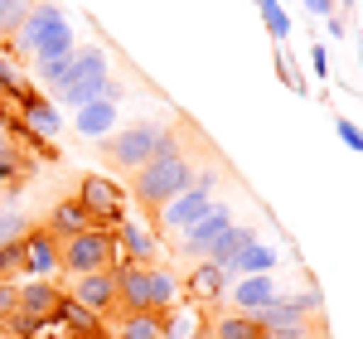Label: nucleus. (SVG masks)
I'll return each instance as SVG.
<instances>
[{
  "mask_svg": "<svg viewBox=\"0 0 363 339\" xmlns=\"http://www.w3.org/2000/svg\"><path fill=\"white\" fill-rule=\"evenodd\" d=\"M116 277V306L121 311H169L179 296H184V286L179 277L169 272V267H140V262H116L112 267Z\"/></svg>",
  "mask_w": 363,
  "mask_h": 339,
  "instance_id": "f257e3e1",
  "label": "nucleus"
},
{
  "mask_svg": "<svg viewBox=\"0 0 363 339\" xmlns=\"http://www.w3.org/2000/svg\"><path fill=\"white\" fill-rule=\"evenodd\" d=\"M257 339H286V335H257Z\"/></svg>",
  "mask_w": 363,
  "mask_h": 339,
  "instance_id": "e433bc0d",
  "label": "nucleus"
},
{
  "mask_svg": "<svg viewBox=\"0 0 363 339\" xmlns=\"http://www.w3.org/2000/svg\"><path fill=\"white\" fill-rule=\"evenodd\" d=\"M203 306L199 301H174L169 311H160V339H203Z\"/></svg>",
  "mask_w": 363,
  "mask_h": 339,
  "instance_id": "2eb2a0df",
  "label": "nucleus"
},
{
  "mask_svg": "<svg viewBox=\"0 0 363 339\" xmlns=\"http://www.w3.org/2000/svg\"><path fill=\"white\" fill-rule=\"evenodd\" d=\"M112 243H116V262H140V267H155L160 262V233L140 218H121L112 228Z\"/></svg>",
  "mask_w": 363,
  "mask_h": 339,
  "instance_id": "423d86ee",
  "label": "nucleus"
},
{
  "mask_svg": "<svg viewBox=\"0 0 363 339\" xmlns=\"http://www.w3.org/2000/svg\"><path fill=\"white\" fill-rule=\"evenodd\" d=\"M68 296L83 301L87 311H97V315L116 311V277H112V267H107V272H83V277H73Z\"/></svg>",
  "mask_w": 363,
  "mask_h": 339,
  "instance_id": "4468645a",
  "label": "nucleus"
},
{
  "mask_svg": "<svg viewBox=\"0 0 363 339\" xmlns=\"http://www.w3.org/2000/svg\"><path fill=\"white\" fill-rule=\"evenodd\" d=\"M228 296H233V311L257 315L262 306H272V301L281 296V286H277V277H272V272H257V277H233Z\"/></svg>",
  "mask_w": 363,
  "mask_h": 339,
  "instance_id": "f8f14e48",
  "label": "nucleus"
},
{
  "mask_svg": "<svg viewBox=\"0 0 363 339\" xmlns=\"http://www.w3.org/2000/svg\"><path fill=\"white\" fill-rule=\"evenodd\" d=\"M29 92H34V87L25 83L20 63H15L10 54H0V102H15V107H20V102H25Z\"/></svg>",
  "mask_w": 363,
  "mask_h": 339,
  "instance_id": "5701e85b",
  "label": "nucleus"
},
{
  "mask_svg": "<svg viewBox=\"0 0 363 339\" xmlns=\"http://www.w3.org/2000/svg\"><path fill=\"white\" fill-rule=\"evenodd\" d=\"M155 136H160V126H150V121H140V126H126V131H116L107 136V155H112L121 170H140L150 160V150H155Z\"/></svg>",
  "mask_w": 363,
  "mask_h": 339,
  "instance_id": "1a4fd4ad",
  "label": "nucleus"
},
{
  "mask_svg": "<svg viewBox=\"0 0 363 339\" xmlns=\"http://www.w3.org/2000/svg\"><path fill=\"white\" fill-rule=\"evenodd\" d=\"M257 272H277V248H262V243L242 248V257L233 262V277H257Z\"/></svg>",
  "mask_w": 363,
  "mask_h": 339,
  "instance_id": "393cba45",
  "label": "nucleus"
},
{
  "mask_svg": "<svg viewBox=\"0 0 363 339\" xmlns=\"http://www.w3.org/2000/svg\"><path fill=\"white\" fill-rule=\"evenodd\" d=\"M179 155H184V145H179V136L160 126V136H155V150H150V160H179Z\"/></svg>",
  "mask_w": 363,
  "mask_h": 339,
  "instance_id": "7c9ffc66",
  "label": "nucleus"
},
{
  "mask_svg": "<svg viewBox=\"0 0 363 339\" xmlns=\"http://www.w3.org/2000/svg\"><path fill=\"white\" fill-rule=\"evenodd\" d=\"M194 184V165L179 155V160H145L136 170V199L145 209H160L169 199L179 194V189H189Z\"/></svg>",
  "mask_w": 363,
  "mask_h": 339,
  "instance_id": "7ed1b4c3",
  "label": "nucleus"
},
{
  "mask_svg": "<svg viewBox=\"0 0 363 339\" xmlns=\"http://www.w3.org/2000/svg\"><path fill=\"white\" fill-rule=\"evenodd\" d=\"M29 174H34V155L15 150V145H10V150H0V189H5V194H15Z\"/></svg>",
  "mask_w": 363,
  "mask_h": 339,
  "instance_id": "412c9836",
  "label": "nucleus"
},
{
  "mask_svg": "<svg viewBox=\"0 0 363 339\" xmlns=\"http://www.w3.org/2000/svg\"><path fill=\"white\" fill-rule=\"evenodd\" d=\"M257 10H262L267 34H272L277 44H286V39H291V15H286V5H281V0H257Z\"/></svg>",
  "mask_w": 363,
  "mask_h": 339,
  "instance_id": "a878e982",
  "label": "nucleus"
},
{
  "mask_svg": "<svg viewBox=\"0 0 363 339\" xmlns=\"http://www.w3.org/2000/svg\"><path fill=\"white\" fill-rule=\"evenodd\" d=\"M116 339H160V311H121Z\"/></svg>",
  "mask_w": 363,
  "mask_h": 339,
  "instance_id": "4be33fe9",
  "label": "nucleus"
},
{
  "mask_svg": "<svg viewBox=\"0 0 363 339\" xmlns=\"http://www.w3.org/2000/svg\"><path fill=\"white\" fill-rule=\"evenodd\" d=\"M34 0H0V39H15V29L25 25Z\"/></svg>",
  "mask_w": 363,
  "mask_h": 339,
  "instance_id": "bb28decb",
  "label": "nucleus"
},
{
  "mask_svg": "<svg viewBox=\"0 0 363 339\" xmlns=\"http://www.w3.org/2000/svg\"><path fill=\"white\" fill-rule=\"evenodd\" d=\"M49 315H29V311H15L10 320H5V335H15V339H34L39 335V325H44Z\"/></svg>",
  "mask_w": 363,
  "mask_h": 339,
  "instance_id": "c85d7f7f",
  "label": "nucleus"
},
{
  "mask_svg": "<svg viewBox=\"0 0 363 339\" xmlns=\"http://www.w3.org/2000/svg\"><path fill=\"white\" fill-rule=\"evenodd\" d=\"M252 5H257V0H252Z\"/></svg>",
  "mask_w": 363,
  "mask_h": 339,
  "instance_id": "4c0bfd02",
  "label": "nucleus"
},
{
  "mask_svg": "<svg viewBox=\"0 0 363 339\" xmlns=\"http://www.w3.org/2000/svg\"><path fill=\"white\" fill-rule=\"evenodd\" d=\"M233 223H238V218H233V209H228V204H208V213L179 233V252L194 257V262H199V257H208V248H213Z\"/></svg>",
  "mask_w": 363,
  "mask_h": 339,
  "instance_id": "6e6552de",
  "label": "nucleus"
},
{
  "mask_svg": "<svg viewBox=\"0 0 363 339\" xmlns=\"http://www.w3.org/2000/svg\"><path fill=\"white\" fill-rule=\"evenodd\" d=\"M29 233V223L15 213V209H0V243H20Z\"/></svg>",
  "mask_w": 363,
  "mask_h": 339,
  "instance_id": "c756f323",
  "label": "nucleus"
},
{
  "mask_svg": "<svg viewBox=\"0 0 363 339\" xmlns=\"http://www.w3.org/2000/svg\"><path fill=\"white\" fill-rule=\"evenodd\" d=\"M116 102H107V97H97V102H87V107H78L73 112V121H78V136H87V141H107L116 131Z\"/></svg>",
  "mask_w": 363,
  "mask_h": 339,
  "instance_id": "f3484780",
  "label": "nucleus"
},
{
  "mask_svg": "<svg viewBox=\"0 0 363 339\" xmlns=\"http://www.w3.org/2000/svg\"><path fill=\"white\" fill-rule=\"evenodd\" d=\"M78 49V34H73V25H68V15L63 10H49V20H44V29H39V39H34V63H49V58H68Z\"/></svg>",
  "mask_w": 363,
  "mask_h": 339,
  "instance_id": "9b49d317",
  "label": "nucleus"
},
{
  "mask_svg": "<svg viewBox=\"0 0 363 339\" xmlns=\"http://www.w3.org/2000/svg\"><path fill=\"white\" fill-rule=\"evenodd\" d=\"M44 228L54 238H73V233H87V228H97V223H92V213L83 209V199L73 194V199H58L54 209H49V223Z\"/></svg>",
  "mask_w": 363,
  "mask_h": 339,
  "instance_id": "a211bd4d",
  "label": "nucleus"
},
{
  "mask_svg": "<svg viewBox=\"0 0 363 339\" xmlns=\"http://www.w3.org/2000/svg\"><path fill=\"white\" fill-rule=\"evenodd\" d=\"M184 301H199V306H213V301H223L228 286H233V277H228L223 267H213L208 257H199V267L184 277Z\"/></svg>",
  "mask_w": 363,
  "mask_h": 339,
  "instance_id": "ddd939ff",
  "label": "nucleus"
},
{
  "mask_svg": "<svg viewBox=\"0 0 363 339\" xmlns=\"http://www.w3.org/2000/svg\"><path fill=\"white\" fill-rule=\"evenodd\" d=\"M277 73L286 78V87H291V92H306V78H301V73L291 68V58L281 54V44H277Z\"/></svg>",
  "mask_w": 363,
  "mask_h": 339,
  "instance_id": "473e14b6",
  "label": "nucleus"
},
{
  "mask_svg": "<svg viewBox=\"0 0 363 339\" xmlns=\"http://www.w3.org/2000/svg\"><path fill=\"white\" fill-rule=\"evenodd\" d=\"M335 131H339V141L349 145L354 155H363V126H354L349 116H339V121H335Z\"/></svg>",
  "mask_w": 363,
  "mask_h": 339,
  "instance_id": "2f4dec72",
  "label": "nucleus"
},
{
  "mask_svg": "<svg viewBox=\"0 0 363 339\" xmlns=\"http://www.w3.org/2000/svg\"><path fill=\"white\" fill-rule=\"evenodd\" d=\"M10 145H15V141H10V131L0 126V150H10Z\"/></svg>",
  "mask_w": 363,
  "mask_h": 339,
  "instance_id": "c9c22d12",
  "label": "nucleus"
},
{
  "mask_svg": "<svg viewBox=\"0 0 363 339\" xmlns=\"http://www.w3.org/2000/svg\"><path fill=\"white\" fill-rule=\"evenodd\" d=\"M54 320L68 330L73 339H107V330H102V315L97 311H87L83 301H73L68 291L58 296V306H54Z\"/></svg>",
  "mask_w": 363,
  "mask_h": 339,
  "instance_id": "dca6fc26",
  "label": "nucleus"
},
{
  "mask_svg": "<svg viewBox=\"0 0 363 339\" xmlns=\"http://www.w3.org/2000/svg\"><path fill=\"white\" fill-rule=\"evenodd\" d=\"M20 248H25V277H58L63 272V262H58V238L49 228H29L25 238H20ZM20 277V282H25Z\"/></svg>",
  "mask_w": 363,
  "mask_h": 339,
  "instance_id": "9d476101",
  "label": "nucleus"
},
{
  "mask_svg": "<svg viewBox=\"0 0 363 339\" xmlns=\"http://www.w3.org/2000/svg\"><path fill=\"white\" fill-rule=\"evenodd\" d=\"M213 184H218V174H213V170L194 174V184H189V189H179L169 204L155 209V223L165 228V233H184L189 223H199V218L208 213V204H213Z\"/></svg>",
  "mask_w": 363,
  "mask_h": 339,
  "instance_id": "20e7f679",
  "label": "nucleus"
},
{
  "mask_svg": "<svg viewBox=\"0 0 363 339\" xmlns=\"http://www.w3.org/2000/svg\"><path fill=\"white\" fill-rule=\"evenodd\" d=\"M310 68H315L320 83L330 78V49H325V44H310Z\"/></svg>",
  "mask_w": 363,
  "mask_h": 339,
  "instance_id": "72a5a7b5",
  "label": "nucleus"
},
{
  "mask_svg": "<svg viewBox=\"0 0 363 339\" xmlns=\"http://www.w3.org/2000/svg\"><path fill=\"white\" fill-rule=\"evenodd\" d=\"M20 277H25V248L0 243V282H20Z\"/></svg>",
  "mask_w": 363,
  "mask_h": 339,
  "instance_id": "cd10ccee",
  "label": "nucleus"
},
{
  "mask_svg": "<svg viewBox=\"0 0 363 339\" xmlns=\"http://www.w3.org/2000/svg\"><path fill=\"white\" fill-rule=\"evenodd\" d=\"M78 199H83V209L92 213V223L107 228V233L126 218V194H121V184L107 179V174H87L83 184H78Z\"/></svg>",
  "mask_w": 363,
  "mask_h": 339,
  "instance_id": "39448f33",
  "label": "nucleus"
},
{
  "mask_svg": "<svg viewBox=\"0 0 363 339\" xmlns=\"http://www.w3.org/2000/svg\"><path fill=\"white\" fill-rule=\"evenodd\" d=\"M262 330H257V320L242 311H233V315H218L213 325H208V339H257Z\"/></svg>",
  "mask_w": 363,
  "mask_h": 339,
  "instance_id": "b1692460",
  "label": "nucleus"
},
{
  "mask_svg": "<svg viewBox=\"0 0 363 339\" xmlns=\"http://www.w3.org/2000/svg\"><path fill=\"white\" fill-rule=\"evenodd\" d=\"M262 335H286V339H310V311L301 306V296H277L272 306L252 315Z\"/></svg>",
  "mask_w": 363,
  "mask_h": 339,
  "instance_id": "0eeeda50",
  "label": "nucleus"
},
{
  "mask_svg": "<svg viewBox=\"0 0 363 339\" xmlns=\"http://www.w3.org/2000/svg\"><path fill=\"white\" fill-rule=\"evenodd\" d=\"M58 262L68 277H83V272H107L116 267V243L107 228H87L73 238H58Z\"/></svg>",
  "mask_w": 363,
  "mask_h": 339,
  "instance_id": "f03ea898",
  "label": "nucleus"
},
{
  "mask_svg": "<svg viewBox=\"0 0 363 339\" xmlns=\"http://www.w3.org/2000/svg\"><path fill=\"white\" fill-rule=\"evenodd\" d=\"M301 306H306V311H320V306H325V296H320V286H315V291H301Z\"/></svg>",
  "mask_w": 363,
  "mask_h": 339,
  "instance_id": "f704fd0d",
  "label": "nucleus"
},
{
  "mask_svg": "<svg viewBox=\"0 0 363 339\" xmlns=\"http://www.w3.org/2000/svg\"><path fill=\"white\" fill-rule=\"evenodd\" d=\"M252 243H257V233H252V228H242V223H233L223 238L208 248V262H213V267H223L228 277H233V262H238V257H242V248H252Z\"/></svg>",
  "mask_w": 363,
  "mask_h": 339,
  "instance_id": "aec40b11",
  "label": "nucleus"
},
{
  "mask_svg": "<svg viewBox=\"0 0 363 339\" xmlns=\"http://www.w3.org/2000/svg\"><path fill=\"white\" fill-rule=\"evenodd\" d=\"M58 282L54 277H25L20 282V311H29V315H54V306H58Z\"/></svg>",
  "mask_w": 363,
  "mask_h": 339,
  "instance_id": "6ab92c4d",
  "label": "nucleus"
}]
</instances>
